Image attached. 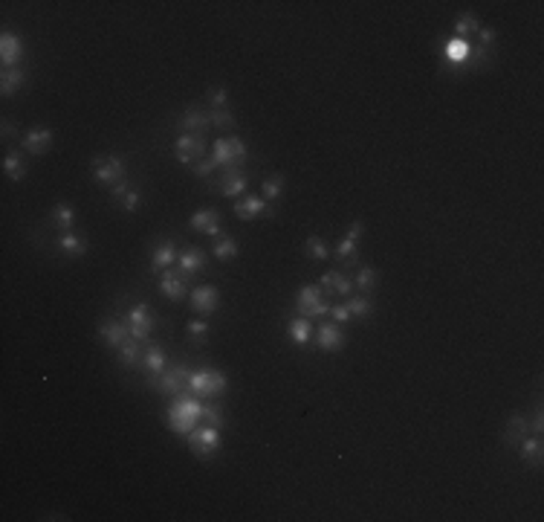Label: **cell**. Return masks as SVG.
<instances>
[{"label":"cell","mask_w":544,"mask_h":522,"mask_svg":"<svg viewBox=\"0 0 544 522\" xmlns=\"http://www.w3.org/2000/svg\"><path fill=\"white\" fill-rule=\"evenodd\" d=\"M200 418H203V403L197 401L191 392L177 395L174 403L168 406V427L177 435H188L197 423H200Z\"/></svg>","instance_id":"1"},{"label":"cell","mask_w":544,"mask_h":522,"mask_svg":"<svg viewBox=\"0 0 544 522\" xmlns=\"http://www.w3.org/2000/svg\"><path fill=\"white\" fill-rule=\"evenodd\" d=\"M211 162L226 171H240L246 162V145L240 137H220L211 145Z\"/></svg>","instance_id":"2"},{"label":"cell","mask_w":544,"mask_h":522,"mask_svg":"<svg viewBox=\"0 0 544 522\" xmlns=\"http://www.w3.org/2000/svg\"><path fill=\"white\" fill-rule=\"evenodd\" d=\"M226 386H229L226 374L218 371V369H197V371L188 374V392L194 398H206V401L218 398L226 392Z\"/></svg>","instance_id":"3"},{"label":"cell","mask_w":544,"mask_h":522,"mask_svg":"<svg viewBox=\"0 0 544 522\" xmlns=\"http://www.w3.org/2000/svg\"><path fill=\"white\" fill-rule=\"evenodd\" d=\"M90 171L93 177L102 186H116L125 180V157L119 154H102V157H93L90 162Z\"/></svg>","instance_id":"4"},{"label":"cell","mask_w":544,"mask_h":522,"mask_svg":"<svg viewBox=\"0 0 544 522\" xmlns=\"http://www.w3.org/2000/svg\"><path fill=\"white\" fill-rule=\"evenodd\" d=\"M188 447L191 453L197 455V459H211L214 453L220 450V430L218 427H194L188 435Z\"/></svg>","instance_id":"5"},{"label":"cell","mask_w":544,"mask_h":522,"mask_svg":"<svg viewBox=\"0 0 544 522\" xmlns=\"http://www.w3.org/2000/svg\"><path fill=\"white\" fill-rule=\"evenodd\" d=\"M188 374L191 371L183 363H177V366H168L162 374H157V380H151V386H157L162 395L177 398V395H183V389H188Z\"/></svg>","instance_id":"6"},{"label":"cell","mask_w":544,"mask_h":522,"mask_svg":"<svg viewBox=\"0 0 544 522\" xmlns=\"http://www.w3.org/2000/svg\"><path fill=\"white\" fill-rule=\"evenodd\" d=\"M125 325H128L130 337H134L137 342H145V339H148V334L154 331V314L148 311V305H145V302H139V305H134V308L128 311Z\"/></svg>","instance_id":"7"},{"label":"cell","mask_w":544,"mask_h":522,"mask_svg":"<svg viewBox=\"0 0 544 522\" xmlns=\"http://www.w3.org/2000/svg\"><path fill=\"white\" fill-rule=\"evenodd\" d=\"M203 151H206V134H179L174 142V154L179 162H186V166L194 160H200Z\"/></svg>","instance_id":"8"},{"label":"cell","mask_w":544,"mask_h":522,"mask_svg":"<svg viewBox=\"0 0 544 522\" xmlns=\"http://www.w3.org/2000/svg\"><path fill=\"white\" fill-rule=\"evenodd\" d=\"M299 311H301V317H324V314H331V305L324 302V296H322V290L319 287H313V285H304L301 290H299Z\"/></svg>","instance_id":"9"},{"label":"cell","mask_w":544,"mask_h":522,"mask_svg":"<svg viewBox=\"0 0 544 522\" xmlns=\"http://www.w3.org/2000/svg\"><path fill=\"white\" fill-rule=\"evenodd\" d=\"M218 305H220V293H218V287L200 285V287L191 290V311L209 317V314L218 311Z\"/></svg>","instance_id":"10"},{"label":"cell","mask_w":544,"mask_h":522,"mask_svg":"<svg viewBox=\"0 0 544 522\" xmlns=\"http://www.w3.org/2000/svg\"><path fill=\"white\" fill-rule=\"evenodd\" d=\"M49 145H53V130H49V128H32V130H26V134L21 137V151L35 154V157L46 154Z\"/></svg>","instance_id":"11"},{"label":"cell","mask_w":544,"mask_h":522,"mask_svg":"<svg viewBox=\"0 0 544 522\" xmlns=\"http://www.w3.org/2000/svg\"><path fill=\"white\" fill-rule=\"evenodd\" d=\"M188 224H191L194 233H203V235H211V238L220 235V212L218 209H197Z\"/></svg>","instance_id":"12"},{"label":"cell","mask_w":544,"mask_h":522,"mask_svg":"<svg viewBox=\"0 0 544 522\" xmlns=\"http://www.w3.org/2000/svg\"><path fill=\"white\" fill-rule=\"evenodd\" d=\"M98 337H102L110 348H122L125 342L130 339V331H128V325L119 322V319H105V322H98Z\"/></svg>","instance_id":"13"},{"label":"cell","mask_w":544,"mask_h":522,"mask_svg":"<svg viewBox=\"0 0 544 522\" xmlns=\"http://www.w3.org/2000/svg\"><path fill=\"white\" fill-rule=\"evenodd\" d=\"M316 342H319V348H324V351H342L344 348V331L339 328V322H324V325H319V331H316Z\"/></svg>","instance_id":"14"},{"label":"cell","mask_w":544,"mask_h":522,"mask_svg":"<svg viewBox=\"0 0 544 522\" xmlns=\"http://www.w3.org/2000/svg\"><path fill=\"white\" fill-rule=\"evenodd\" d=\"M177 264H179V276H183V279L188 282L191 276H197V273L206 267V253H203L200 247H186L183 253H179Z\"/></svg>","instance_id":"15"},{"label":"cell","mask_w":544,"mask_h":522,"mask_svg":"<svg viewBox=\"0 0 544 522\" xmlns=\"http://www.w3.org/2000/svg\"><path fill=\"white\" fill-rule=\"evenodd\" d=\"M24 58V41L15 35V32H3V38H0V61H3V67H15Z\"/></svg>","instance_id":"16"},{"label":"cell","mask_w":544,"mask_h":522,"mask_svg":"<svg viewBox=\"0 0 544 522\" xmlns=\"http://www.w3.org/2000/svg\"><path fill=\"white\" fill-rule=\"evenodd\" d=\"M267 212H270L267 201L258 198V194H246V198H240V201L235 203V215H238L240 221H255V218H263Z\"/></svg>","instance_id":"17"},{"label":"cell","mask_w":544,"mask_h":522,"mask_svg":"<svg viewBox=\"0 0 544 522\" xmlns=\"http://www.w3.org/2000/svg\"><path fill=\"white\" fill-rule=\"evenodd\" d=\"M159 290H162V296H166V299L179 302L186 296V279L179 273H174V270H166V273H162V279H159Z\"/></svg>","instance_id":"18"},{"label":"cell","mask_w":544,"mask_h":522,"mask_svg":"<svg viewBox=\"0 0 544 522\" xmlns=\"http://www.w3.org/2000/svg\"><path fill=\"white\" fill-rule=\"evenodd\" d=\"M177 258H179V253L174 247V241H162V244H157L154 253H151V270L154 273L157 270H168L171 264H177Z\"/></svg>","instance_id":"19"},{"label":"cell","mask_w":544,"mask_h":522,"mask_svg":"<svg viewBox=\"0 0 544 522\" xmlns=\"http://www.w3.org/2000/svg\"><path fill=\"white\" fill-rule=\"evenodd\" d=\"M362 233H365V224H362V221H353L351 230H348V235L339 241L336 255H339V258H356V244H359Z\"/></svg>","instance_id":"20"},{"label":"cell","mask_w":544,"mask_h":522,"mask_svg":"<svg viewBox=\"0 0 544 522\" xmlns=\"http://www.w3.org/2000/svg\"><path fill=\"white\" fill-rule=\"evenodd\" d=\"M142 369L151 374V378L166 371V351H162V346H148L142 351Z\"/></svg>","instance_id":"21"},{"label":"cell","mask_w":544,"mask_h":522,"mask_svg":"<svg viewBox=\"0 0 544 522\" xmlns=\"http://www.w3.org/2000/svg\"><path fill=\"white\" fill-rule=\"evenodd\" d=\"M541 453H544V447H541V438L538 435H524L521 441H518V455L527 462V464H533V467H538L541 464Z\"/></svg>","instance_id":"22"},{"label":"cell","mask_w":544,"mask_h":522,"mask_svg":"<svg viewBox=\"0 0 544 522\" xmlns=\"http://www.w3.org/2000/svg\"><path fill=\"white\" fill-rule=\"evenodd\" d=\"M443 56H446L449 64H466L472 58V47L466 44V38H452L443 47Z\"/></svg>","instance_id":"23"},{"label":"cell","mask_w":544,"mask_h":522,"mask_svg":"<svg viewBox=\"0 0 544 522\" xmlns=\"http://www.w3.org/2000/svg\"><path fill=\"white\" fill-rule=\"evenodd\" d=\"M26 151H9L6 157H3V171H6V177L9 180H24L26 177V157H24Z\"/></svg>","instance_id":"24"},{"label":"cell","mask_w":544,"mask_h":522,"mask_svg":"<svg viewBox=\"0 0 544 522\" xmlns=\"http://www.w3.org/2000/svg\"><path fill=\"white\" fill-rule=\"evenodd\" d=\"M55 244H58V250H61L64 255H73V258H78V255L87 253V244L81 241V235H76L73 230H70V233H58Z\"/></svg>","instance_id":"25"},{"label":"cell","mask_w":544,"mask_h":522,"mask_svg":"<svg viewBox=\"0 0 544 522\" xmlns=\"http://www.w3.org/2000/svg\"><path fill=\"white\" fill-rule=\"evenodd\" d=\"M209 125H211V122H209V113L197 110V108L186 110V117L179 119V128H183L186 134H206V128H209Z\"/></svg>","instance_id":"26"},{"label":"cell","mask_w":544,"mask_h":522,"mask_svg":"<svg viewBox=\"0 0 544 522\" xmlns=\"http://www.w3.org/2000/svg\"><path fill=\"white\" fill-rule=\"evenodd\" d=\"M527 423H530V421H527L521 412H516L513 418H509V423H507L504 441H507V444H513V447H518L521 438H524V435H530V427H527Z\"/></svg>","instance_id":"27"},{"label":"cell","mask_w":544,"mask_h":522,"mask_svg":"<svg viewBox=\"0 0 544 522\" xmlns=\"http://www.w3.org/2000/svg\"><path fill=\"white\" fill-rule=\"evenodd\" d=\"M319 285H324L327 290H336V293H342V296H351V293H353V282H351L344 273H339V270L324 273Z\"/></svg>","instance_id":"28"},{"label":"cell","mask_w":544,"mask_h":522,"mask_svg":"<svg viewBox=\"0 0 544 522\" xmlns=\"http://www.w3.org/2000/svg\"><path fill=\"white\" fill-rule=\"evenodd\" d=\"M220 189H223V194H229V198H240V194L249 189V180H246L243 171H226Z\"/></svg>","instance_id":"29"},{"label":"cell","mask_w":544,"mask_h":522,"mask_svg":"<svg viewBox=\"0 0 544 522\" xmlns=\"http://www.w3.org/2000/svg\"><path fill=\"white\" fill-rule=\"evenodd\" d=\"M287 334H290V339L295 342V346H304V342H310V337H313V325H310L307 317L290 319L287 322Z\"/></svg>","instance_id":"30"},{"label":"cell","mask_w":544,"mask_h":522,"mask_svg":"<svg viewBox=\"0 0 544 522\" xmlns=\"http://www.w3.org/2000/svg\"><path fill=\"white\" fill-rule=\"evenodd\" d=\"M24 81H26V73H24L21 67H15V70H3V76H0V93H3V96L18 93V90L24 87Z\"/></svg>","instance_id":"31"},{"label":"cell","mask_w":544,"mask_h":522,"mask_svg":"<svg viewBox=\"0 0 544 522\" xmlns=\"http://www.w3.org/2000/svg\"><path fill=\"white\" fill-rule=\"evenodd\" d=\"M53 224L58 226V233H70L76 224V209L70 203H55L53 206Z\"/></svg>","instance_id":"32"},{"label":"cell","mask_w":544,"mask_h":522,"mask_svg":"<svg viewBox=\"0 0 544 522\" xmlns=\"http://www.w3.org/2000/svg\"><path fill=\"white\" fill-rule=\"evenodd\" d=\"M211 253H214V258H220V261H232L238 255V241L232 235H218V238H214Z\"/></svg>","instance_id":"33"},{"label":"cell","mask_w":544,"mask_h":522,"mask_svg":"<svg viewBox=\"0 0 544 522\" xmlns=\"http://www.w3.org/2000/svg\"><path fill=\"white\" fill-rule=\"evenodd\" d=\"M119 363L122 366H142V348H139V342L134 339V337H130L128 342H125V346L119 348Z\"/></svg>","instance_id":"34"},{"label":"cell","mask_w":544,"mask_h":522,"mask_svg":"<svg viewBox=\"0 0 544 522\" xmlns=\"http://www.w3.org/2000/svg\"><path fill=\"white\" fill-rule=\"evenodd\" d=\"M261 192H263V201H278V198L284 194V177H281V174L267 177V180H263V186H261Z\"/></svg>","instance_id":"35"},{"label":"cell","mask_w":544,"mask_h":522,"mask_svg":"<svg viewBox=\"0 0 544 522\" xmlns=\"http://www.w3.org/2000/svg\"><path fill=\"white\" fill-rule=\"evenodd\" d=\"M203 421L209 423V427H223L226 423V415H223V406L218 403V401H211V403H203Z\"/></svg>","instance_id":"36"},{"label":"cell","mask_w":544,"mask_h":522,"mask_svg":"<svg viewBox=\"0 0 544 522\" xmlns=\"http://www.w3.org/2000/svg\"><path fill=\"white\" fill-rule=\"evenodd\" d=\"M344 308L351 311V317H371L374 302H371L368 296H351L348 302H344Z\"/></svg>","instance_id":"37"},{"label":"cell","mask_w":544,"mask_h":522,"mask_svg":"<svg viewBox=\"0 0 544 522\" xmlns=\"http://www.w3.org/2000/svg\"><path fill=\"white\" fill-rule=\"evenodd\" d=\"M477 29H481V21H477L472 12H466V15H460V18L455 21V32H457L455 38H464V35H469V32H477Z\"/></svg>","instance_id":"38"},{"label":"cell","mask_w":544,"mask_h":522,"mask_svg":"<svg viewBox=\"0 0 544 522\" xmlns=\"http://www.w3.org/2000/svg\"><path fill=\"white\" fill-rule=\"evenodd\" d=\"M304 253H307L313 261H324L327 255H331V253H327V247H324V241H322L319 235H310V238L304 241Z\"/></svg>","instance_id":"39"},{"label":"cell","mask_w":544,"mask_h":522,"mask_svg":"<svg viewBox=\"0 0 544 522\" xmlns=\"http://www.w3.org/2000/svg\"><path fill=\"white\" fill-rule=\"evenodd\" d=\"M209 122L214 128H232L235 125V117H232V110H229V108H211L209 110Z\"/></svg>","instance_id":"40"},{"label":"cell","mask_w":544,"mask_h":522,"mask_svg":"<svg viewBox=\"0 0 544 522\" xmlns=\"http://www.w3.org/2000/svg\"><path fill=\"white\" fill-rule=\"evenodd\" d=\"M139 203H142V192H139L137 186H130V189L122 194V201H119V206H122L125 212H137Z\"/></svg>","instance_id":"41"},{"label":"cell","mask_w":544,"mask_h":522,"mask_svg":"<svg viewBox=\"0 0 544 522\" xmlns=\"http://www.w3.org/2000/svg\"><path fill=\"white\" fill-rule=\"evenodd\" d=\"M353 285H359L362 290H374L376 287V270L374 267H362L359 273H356V282Z\"/></svg>","instance_id":"42"},{"label":"cell","mask_w":544,"mask_h":522,"mask_svg":"<svg viewBox=\"0 0 544 522\" xmlns=\"http://www.w3.org/2000/svg\"><path fill=\"white\" fill-rule=\"evenodd\" d=\"M206 334H209V322H206V319H194V322H188V339H191V342H203Z\"/></svg>","instance_id":"43"},{"label":"cell","mask_w":544,"mask_h":522,"mask_svg":"<svg viewBox=\"0 0 544 522\" xmlns=\"http://www.w3.org/2000/svg\"><path fill=\"white\" fill-rule=\"evenodd\" d=\"M209 102H211V108H226L229 105V90L226 87H211L209 90Z\"/></svg>","instance_id":"44"},{"label":"cell","mask_w":544,"mask_h":522,"mask_svg":"<svg viewBox=\"0 0 544 522\" xmlns=\"http://www.w3.org/2000/svg\"><path fill=\"white\" fill-rule=\"evenodd\" d=\"M331 317H333V322L344 325V322L351 319V311H348V308H344V305H333V308H331Z\"/></svg>","instance_id":"45"},{"label":"cell","mask_w":544,"mask_h":522,"mask_svg":"<svg viewBox=\"0 0 544 522\" xmlns=\"http://www.w3.org/2000/svg\"><path fill=\"white\" fill-rule=\"evenodd\" d=\"M211 169H218L211 160H200V162H197V166H194V174H197V177H203V174L209 177V174H211Z\"/></svg>","instance_id":"46"},{"label":"cell","mask_w":544,"mask_h":522,"mask_svg":"<svg viewBox=\"0 0 544 522\" xmlns=\"http://www.w3.org/2000/svg\"><path fill=\"white\" fill-rule=\"evenodd\" d=\"M128 189H130V186H128L125 180H122V183H116V186H110V198H113V201H122V194H125Z\"/></svg>","instance_id":"47"},{"label":"cell","mask_w":544,"mask_h":522,"mask_svg":"<svg viewBox=\"0 0 544 522\" xmlns=\"http://www.w3.org/2000/svg\"><path fill=\"white\" fill-rule=\"evenodd\" d=\"M477 32H481V41H484V47H489L492 41H495V29H489V26H481V29H477Z\"/></svg>","instance_id":"48"},{"label":"cell","mask_w":544,"mask_h":522,"mask_svg":"<svg viewBox=\"0 0 544 522\" xmlns=\"http://www.w3.org/2000/svg\"><path fill=\"white\" fill-rule=\"evenodd\" d=\"M541 423H544V418H541V410H538L536 418H533V430H536V435H541Z\"/></svg>","instance_id":"49"}]
</instances>
